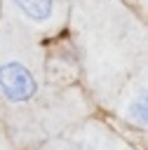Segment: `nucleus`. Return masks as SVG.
<instances>
[{
  "label": "nucleus",
  "instance_id": "f257e3e1",
  "mask_svg": "<svg viewBox=\"0 0 148 150\" xmlns=\"http://www.w3.org/2000/svg\"><path fill=\"white\" fill-rule=\"evenodd\" d=\"M40 94V80L31 61L23 56L0 59V96L12 105L31 103Z\"/></svg>",
  "mask_w": 148,
  "mask_h": 150
},
{
  "label": "nucleus",
  "instance_id": "7ed1b4c3",
  "mask_svg": "<svg viewBox=\"0 0 148 150\" xmlns=\"http://www.w3.org/2000/svg\"><path fill=\"white\" fill-rule=\"evenodd\" d=\"M125 117L134 124H139L141 129L146 127L148 122V98H146V84L141 82V89L139 94H132L129 103H127V110H125Z\"/></svg>",
  "mask_w": 148,
  "mask_h": 150
},
{
  "label": "nucleus",
  "instance_id": "f03ea898",
  "mask_svg": "<svg viewBox=\"0 0 148 150\" xmlns=\"http://www.w3.org/2000/svg\"><path fill=\"white\" fill-rule=\"evenodd\" d=\"M21 21L35 28H49L59 19L61 0H9Z\"/></svg>",
  "mask_w": 148,
  "mask_h": 150
}]
</instances>
